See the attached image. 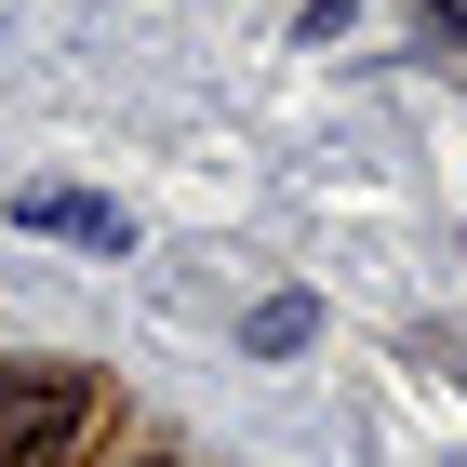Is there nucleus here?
<instances>
[{"mask_svg":"<svg viewBox=\"0 0 467 467\" xmlns=\"http://www.w3.org/2000/svg\"><path fill=\"white\" fill-rule=\"evenodd\" d=\"M80 428H94V374H67V360H14L0 374V467H54Z\"/></svg>","mask_w":467,"mask_h":467,"instance_id":"f257e3e1","label":"nucleus"},{"mask_svg":"<svg viewBox=\"0 0 467 467\" xmlns=\"http://www.w3.org/2000/svg\"><path fill=\"white\" fill-rule=\"evenodd\" d=\"M14 227H54V241L120 254V201H80V187H27V201H14Z\"/></svg>","mask_w":467,"mask_h":467,"instance_id":"f03ea898","label":"nucleus"},{"mask_svg":"<svg viewBox=\"0 0 467 467\" xmlns=\"http://www.w3.org/2000/svg\"><path fill=\"white\" fill-rule=\"evenodd\" d=\"M254 360H294V348H307V334H321V307H307V294H267V307H254Z\"/></svg>","mask_w":467,"mask_h":467,"instance_id":"7ed1b4c3","label":"nucleus"},{"mask_svg":"<svg viewBox=\"0 0 467 467\" xmlns=\"http://www.w3.org/2000/svg\"><path fill=\"white\" fill-rule=\"evenodd\" d=\"M428 14V40H467V0H414Z\"/></svg>","mask_w":467,"mask_h":467,"instance_id":"20e7f679","label":"nucleus"},{"mask_svg":"<svg viewBox=\"0 0 467 467\" xmlns=\"http://www.w3.org/2000/svg\"><path fill=\"white\" fill-rule=\"evenodd\" d=\"M134 467H174V454H134Z\"/></svg>","mask_w":467,"mask_h":467,"instance_id":"39448f33","label":"nucleus"}]
</instances>
